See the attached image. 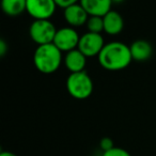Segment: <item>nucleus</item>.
Listing matches in <instances>:
<instances>
[{"label":"nucleus","mask_w":156,"mask_h":156,"mask_svg":"<svg viewBox=\"0 0 156 156\" xmlns=\"http://www.w3.org/2000/svg\"><path fill=\"white\" fill-rule=\"evenodd\" d=\"M104 46V39L100 33H93L88 31L87 33L80 37L77 48L86 57H93L98 56Z\"/></svg>","instance_id":"nucleus-6"},{"label":"nucleus","mask_w":156,"mask_h":156,"mask_svg":"<svg viewBox=\"0 0 156 156\" xmlns=\"http://www.w3.org/2000/svg\"><path fill=\"white\" fill-rule=\"evenodd\" d=\"M66 89L73 98L85 100L93 92V81L86 71L72 73L66 79Z\"/></svg>","instance_id":"nucleus-3"},{"label":"nucleus","mask_w":156,"mask_h":156,"mask_svg":"<svg viewBox=\"0 0 156 156\" xmlns=\"http://www.w3.org/2000/svg\"><path fill=\"white\" fill-rule=\"evenodd\" d=\"M87 28L89 32L100 33L104 30V20L103 17H98V16H90L87 22Z\"/></svg>","instance_id":"nucleus-14"},{"label":"nucleus","mask_w":156,"mask_h":156,"mask_svg":"<svg viewBox=\"0 0 156 156\" xmlns=\"http://www.w3.org/2000/svg\"><path fill=\"white\" fill-rule=\"evenodd\" d=\"M64 18L69 25L73 27H80L87 24L89 15L80 3H74L64 10Z\"/></svg>","instance_id":"nucleus-8"},{"label":"nucleus","mask_w":156,"mask_h":156,"mask_svg":"<svg viewBox=\"0 0 156 156\" xmlns=\"http://www.w3.org/2000/svg\"><path fill=\"white\" fill-rule=\"evenodd\" d=\"M80 5L90 16L104 17L111 11L110 0H83Z\"/></svg>","instance_id":"nucleus-10"},{"label":"nucleus","mask_w":156,"mask_h":156,"mask_svg":"<svg viewBox=\"0 0 156 156\" xmlns=\"http://www.w3.org/2000/svg\"><path fill=\"white\" fill-rule=\"evenodd\" d=\"M80 37L78 35L77 31L71 27H64L57 30L54 43L61 51H71L76 49L79 44Z\"/></svg>","instance_id":"nucleus-7"},{"label":"nucleus","mask_w":156,"mask_h":156,"mask_svg":"<svg viewBox=\"0 0 156 156\" xmlns=\"http://www.w3.org/2000/svg\"><path fill=\"white\" fill-rule=\"evenodd\" d=\"M33 62L41 73L51 74L60 67L62 54L61 50L52 43L37 46L33 55Z\"/></svg>","instance_id":"nucleus-2"},{"label":"nucleus","mask_w":156,"mask_h":156,"mask_svg":"<svg viewBox=\"0 0 156 156\" xmlns=\"http://www.w3.org/2000/svg\"><path fill=\"white\" fill-rule=\"evenodd\" d=\"M133 60L142 62L152 56V46L147 41L137 40L129 46Z\"/></svg>","instance_id":"nucleus-12"},{"label":"nucleus","mask_w":156,"mask_h":156,"mask_svg":"<svg viewBox=\"0 0 156 156\" xmlns=\"http://www.w3.org/2000/svg\"><path fill=\"white\" fill-rule=\"evenodd\" d=\"M103 156H130L126 150L121 149V147H113L109 151H106L103 153Z\"/></svg>","instance_id":"nucleus-15"},{"label":"nucleus","mask_w":156,"mask_h":156,"mask_svg":"<svg viewBox=\"0 0 156 156\" xmlns=\"http://www.w3.org/2000/svg\"><path fill=\"white\" fill-rule=\"evenodd\" d=\"M103 20H104V31L108 34L115 35L123 30L124 20L119 12L111 10L103 17Z\"/></svg>","instance_id":"nucleus-11"},{"label":"nucleus","mask_w":156,"mask_h":156,"mask_svg":"<svg viewBox=\"0 0 156 156\" xmlns=\"http://www.w3.org/2000/svg\"><path fill=\"white\" fill-rule=\"evenodd\" d=\"M7 49H8V46H7V43H5L3 40H0V56L3 57L7 52Z\"/></svg>","instance_id":"nucleus-18"},{"label":"nucleus","mask_w":156,"mask_h":156,"mask_svg":"<svg viewBox=\"0 0 156 156\" xmlns=\"http://www.w3.org/2000/svg\"><path fill=\"white\" fill-rule=\"evenodd\" d=\"M55 2H56L57 7H60L63 10H65L71 7V5H73L74 3H76V1L75 0H56Z\"/></svg>","instance_id":"nucleus-16"},{"label":"nucleus","mask_w":156,"mask_h":156,"mask_svg":"<svg viewBox=\"0 0 156 156\" xmlns=\"http://www.w3.org/2000/svg\"><path fill=\"white\" fill-rule=\"evenodd\" d=\"M98 57L100 64L108 71L125 69L133 60L129 47L126 44L117 41L105 44Z\"/></svg>","instance_id":"nucleus-1"},{"label":"nucleus","mask_w":156,"mask_h":156,"mask_svg":"<svg viewBox=\"0 0 156 156\" xmlns=\"http://www.w3.org/2000/svg\"><path fill=\"white\" fill-rule=\"evenodd\" d=\"M101 147L104 150V152L109 151V150L113 147L112 140H111V139H109V138H107V137H106V138H104V139H102V140H101Z\"/></svg>","instance_id":"nucleus-17"},{"label":"nucleus","mask_w":156,"mask_h":156,"mask_svg":"<svg viewBox=\"0 0 156 156\" xmlns=\"http://www.w3.org/2000/svg\"><path fill=\"white\" fill-rule=\"evenodd\" d=\"M2 11L9 16H17L27 10L26 0H3L1 3Z\"/></svg>","instance_id":"nucleus-13"},{"label":"nucleus","mask_w":156,"mask_h":156,"mask_svg":"<svg viewBox=\"0 0 156 156\" xmlns=\"http://www.w3.org/2000/svg\"><path fill=\"white\" fill-rule=\"evenodd\" d=\"M56 33V28L49 20H34L29 28L30 37L39 46L54 43Z\"/></svg>","instance_id":"nucleus-4"},{"label":"nucleus","mask_w":156,"mask_h":156,"mask_svg":"<svg viewBox=\"0 0 156 156\" xmlns=\"http://www.w3.org/2000/svg\"><path fill=\"white\" fill-rule=\"evenodd\" d=\"M64 64L66 69L71 72V74L83 72L87 64V57L78 48H76L66 52L64 57Z\"/></svg>","instance_id":"nucleus-9"},{"label":"nucleus","mask_w":156,"mask_h":156,"mask_svg":"<svg viewBox=\"0 0 156 156\" xmlns=\"http://www.w3.org/2000/svg\"><path fill=\"white\" fill-rule=\"evenodd\" d=\"M0 156H17L16 154L12 153V152H9V151H2Z\"/></svg>","instance_id":"nucleus-19"},{"label":"nucleus","mask_w":156,"mask_h":156,"mask_svg":"<svg viewBox=\"0 0 156 156\" xmlns=\"http://www.w3.org/2000/svg\"><path fill=\"white\" fill-rule=\"evenodd\" d=\"M56 8L57 5L54 0H27L26 11L34 20H49Z\"/></svg>","instance_id":"nucleus-5"}]
</instances>
